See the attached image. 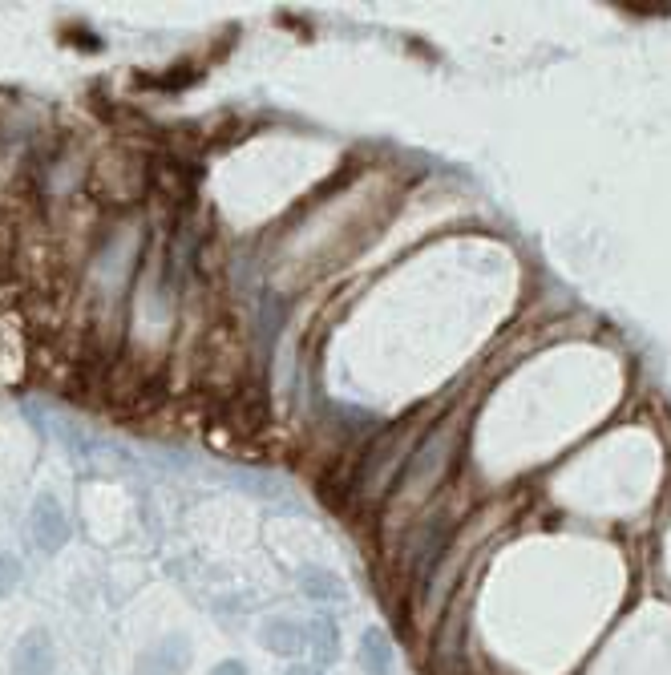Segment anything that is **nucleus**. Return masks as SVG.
Listing matches in <instances>:
<instances>
[{"label":"nucleus","mask_w":671,"mask_h":675,"mask_svg":"<svg viewBox=\"0 0 671 675\" xmlns=\"http://www.w3.org/2000/svg\"><path fill=\"white\" fill-rule=\"evenodd\" d=\"M29 534H33V546L45 550V554H57L65 542H69V518L61 510V502L53 494H41L29 510Z\"/></svg>","instance_id":"nucleus-1"},{"label":"nucleus","mask_w":671,"mask_h":675,"mask_svg":"<svg viewBox=\"0 0 671 675\" xmlns=\"http://www.w3.org/2000/svg\"><path fill=\"white\" fill-rule=\"evenodd\" d=\"M57 659H53V639L49 631H29L21 635V643L13 647V659H9V671L13 675H53Z\"/></svg>","instance_id":"nucleus-2"},{"label":"nucleus","mask_w":671,"mask_h":675,"mask_svg":"<svg viewBox=\"0 0 671 675\" xmlns=\"http://www.w3.org/2000/svg\"><path fill=\"white\" fill-rule=\"evenodd\" d=\"M190 663V643L186 635H166L138 659V675H182Z\"/></svg>","instance_id":"nucleus-3"},{"label":"nucleus","mask_w":671,"mask_h":675,"mask_svg":"<svg viewBox=\"0 0 671 675\" xmlns=\"http://www.w3.org/2000/svg\"><path fill=\"white\" fill-rule=\"evenodd\" d=\"M259 643L275 655H304L308 651V627L287 619V615H275L259 627Z\"/></svg>","instance_id":"nucleus-4"},{"label":"nucleus","mask_w":671,"mask_h":675,"mask_svg":"<svg viewBox=\"0 0 671 675\" xmlns=\"http://www.w3.org/2000/svg\"><path fill=\"white\" fill-rule=\"evenodd\" d=\"M360 667H364V675H393L397 651H393V639L380 627H368L360 635Z\"/></svg>","instance_id":"nucleus-5"},{"label":"nucleus","mask_w":671,"mask_h":675,"mask_svg":"<svg viewBox=\"0 0 671 675\" xmlns=\"http://www.w3.org/2000/svg\"><path fill=\"white\" fill-rule=\"evenodd\" d=\"M304 627H308V651L316 655V663H320V667L332 663L336 651H340V627H336V619L320 611V615H312Z\"/></svg>","instance_id":"nucleus-6"},{"label":"nucleus","mask_w":671,"mask_h":675,"mask_svg":"<svg viewBox=\"0 0 671 675\" xmlns=\"http://www.w3.org/2000/svg\"><path fill=\"white\" fill-rule=\"evenodd\" d=\"M296 578H300V591H304L308 599H316V603H336V599H344V583H340L332 570H324V566H304Z\"/></svg>","instance_id":"nucleus-7"},{"label":"nucleus","mask_w":671,"mask_h":675,"mask_svg":"<svg viewBox=\"0 0 671 675\" xmlns=\"http://www.w3.org/2000/svg\"><path fill=\"white\" fill-rule=\"evenodd\" d=\"M21 578H25V566L13 554H0V599L13 595L21 587Z\"/></svg>","instance_id":"nucleus-8"},{"label":"nucleus","mask_w":671,"mask_h":675,"mask_svg":"<svg viewBox=\"0 0 671 675\" xmlns=\"http://www.w3.org/2000/svg\"><path fill=\"white\" fill-rule=\"evenodd\" d=\"M211 675H247V667H243L239 659H223V663L211 667Z\"/></svg>","instance_id":"nucleus-9"},{"label":"nucleus","mask_w":671,"mask_h":675,"mask_svg":"<svg viewBox=\"0 0 671 675\" xmlns=\"http://www.w3.org/2000/svg\"><path fill=\"white\" fill-rule=\"evenodd\" d=\"M287 675H320V667H312V663H292V667H287Z\"/></svg>","instance_id":"nucleus-10"}]
</instances>
